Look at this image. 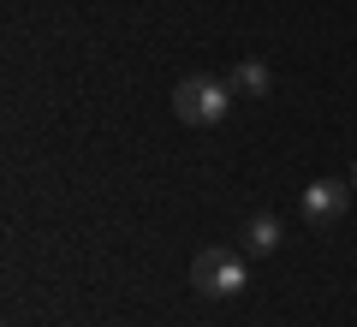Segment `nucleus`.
<instances>
[{
  "instance_id": "obj_1",
  "label": "nucleus",
  "mask_w": 357,
  "mask_h": 327,
  "mask_svg": "<svg viewBox=\"0 0 357 327\" xmlns=\"http://www.w3.org/2000/svg\"><path fill=\"white\" fill-rule=\"evenodd\" d=\"M227 107H232V84H220V77H178V89H173V114L185 119V126H197V131H208V126H220L227 119Z\"/></svg>"
},
{
  "instance_id": "obj_5",
  "label": "nucleus",
  "mask_w": 357,
  "mask_h": 327,
  "mask_svg": "<svg viewBox=\"0 0 357 327\" xmlns=\"http://www.w3.org/2000/svg\"><path fill=\"white\" fill-rule=\"evenodd\" d=\"M232 96H250V101H262V96H274V72H268L262 60H238L232 66Z\"/></svg>"
},
{
  "instance_id": "obj_2",
  "label": "nucleus",
  "mask_w": 357,
  "mask_h": 327,
  "mask_svg": "<svg viewBox=\"0 0 357 327\" xmlns=\"http://www.w3.org/2000/svg\"><path fill=\"white\" fill-rule=\"evenodd\" d=\"M191 286L203 298H238L250 286V256L244 250H203L191 262Z\"/></svg>"
},
{
  "instance_id": "obj_6",
  "label": "nucleus",
  "mask_w": 357,
  "mask_h": 327,
  "mask_svg": "<svg viewBox=\"0 0 357 327\" xmlns=\"http://www.w3.org/2000/svg\"><path fill=\"white\" fill-rule=\"evenodd\" d=\"M351 185H357V161H351Z\"/></svg>"
},
{
  "instance_id": "obj_3",
  "label": "nucleus",
  "mask_w": 357,
  "mask_h": 327,
  "mask_svg": "<svg viewBox=\"0 0 357 327\" xmlns=\"http://www.w3.org/2000/svg\"><path fill=\"white\" fill-rule=\"evenodd\" d=\"M351 178H316V185H304V220L310 227H333L345 208H351Z\"/></svg>"
},
{
  "instance_id": "obj_4",
  "label": "nucleus",
  "mask_w": 357,
  "mask_h": 327,
  "mask_svg": "<svg viewBox=\"0 0 357 327\" xmlns=\"http://www.w3.org/2000/svg\"><path fill=\"white\" fill-rule=\"evenodd\" d=\"M280 214H250V220H244V232H238V250L244 256H274L280 250Z\"/></svg>"
}]
</instances>
